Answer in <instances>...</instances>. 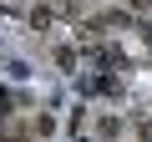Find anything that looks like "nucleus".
<instances>
[{
    "label": "nucleus",
    "mask_w": 152,
    "mask_h": 142,
    "mask_svg": "<svg viewBox=\"0 0 152 142\" xmlns=\"http://www.w3.org/2000/svg\"><path fill=\"white\" fill-rule=\"evenodd\" d=\"M142 137H147V142H152V117H147V122H142Z\"/></svg>",
    "instance_id": "obj_3"
},
{
    "label": "nucleus",
    "mask_w": 152,
    "mask_h": 142,
    "mask_svg": "<svg viewBox=\"0 0 152 142\" xmlns=\"http://www.w3.org/2000/svg\"><path fill=\"white\" fill-rule=\"evenodd\" d=\"M127 5H132V10H152V0H127Z\"/></svg>",
    "instance_id": "obj_2"
},
{
    "label": "nucleus",
    "mask_w": 152,
    "mask_h": 142,
    "mask_svg": "<svg viewBox=\"0 0 152 142\" xmlns=\"http://www.w3.org/2000/svg\"><path fill=\"white\" fill-rule=\"evenodd\" d=\"M147 46H152V31H147Z\"/></svg>",
    "instance_id": "obj_4"
},
{
    "label": "nucleus",
    "mask_w": 152,
    "mask_h": 142,
    "mask_svg": "<svg viewBox=\"0 0 152 142\" xmlns=\"http://www.w3.org/2000/svg\"><path fill=\"white\" fill-rule=\"evenodd\" d=\"M31 26H36V31H46V26H51V10H46V5H41V10H31Z\"/></svg>",
    "instance_id": "obj_1"
}]
</instances>
